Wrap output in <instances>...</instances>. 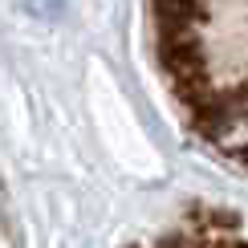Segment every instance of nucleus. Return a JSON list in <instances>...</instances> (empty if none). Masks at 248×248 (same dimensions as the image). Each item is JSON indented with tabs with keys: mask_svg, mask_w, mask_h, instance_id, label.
Returning <instances> with one entry per match:
<instances>
[{
	"mask_svg": "<svg viewBox=\"0 0 248 248\" xmlns=\"http://www.w3.org/2000/svg\"><path fill=\"white\" fill-rule=\"evenodd\" d=\"M151 37L183 122L248 171V0H147Z\"/></svg>",
	"mask_w": 248,
	"mask_h": 248,
	"instance_id": "f257e3e1",
	"label": "nucleus"
}]
</instances>
